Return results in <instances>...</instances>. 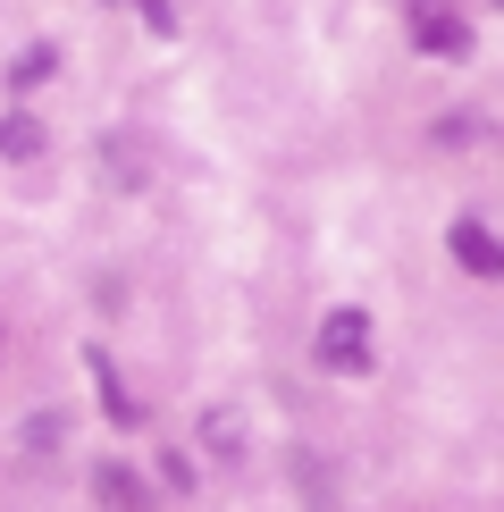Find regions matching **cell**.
Returning a JSON list of instances; mask_svg holds the SVG:
<instances>
[{"instance_id":"1","label":"cell","mask_w":504,"mask_h":512,"mask_svg":"<svg viewBox=\"0 0 504 512\" xmlns=\"http://www.w3.org/2000/svg\"><path fill=\"white\" fill-rule=\"evenodd\" d=\"M320 370H336V378H370V361H378V336H370V311H328L320 319Z\"/></svg>"},{"instance_id":"2","label":"cell","mask_w":504,"mask_h":512,"mask_svg":"<svg viewBox=\"0 0 504 512\" xmlns=\"http://www.w3.org/2000/svg\"><path fill=\"white\" fill-rule=\"evenodd\" d=\"M404 17H412V51H429V59H471V17H462L454 0H404Z\"/></svg>"},{"instance_id":"3","label":"cell","mask_w":504,"mask_h":512,"mask_svg":"<svg viewBox=\"0 0 504 512\" xmlns=\"http://www.w3.org/2000/svg\"><path fill=\"white\" fill-rule=\"evenodd\" d=\"M446 244H454V261L471 269V277H504V244L488 236V219H454Z\"/></svg>"},{"instance_id":"4","label":"cell","mask_w":504,"mask_h":512,"mask_svg":"<svg viewBox=\"0 0 504 512\" xmlns=\"http://www.w3.org/2000/svg\"><path fill=\"white\" fill-rule=\"evenodd\" d=\"M84 370H93V387H101V412H110L118 429H135V420H143V403L126 395V378H118V361L101 353V345H84Z\"/></svg>"},{"instance_id":"5","label":"cell","mask_w":504,"mask_h":512,"mask_svg":"<svg viewBox=\"0 0 504 512\" xmlns=\"http://www.w3.org/2000/svg\"><path fill=\"white\" fill-rule=\"evenodd\" d=\"M93 496H101V512H152V487L126 471V462H101V471H93Z\"/></svg>"},{"instance_id":"6","label":"cell","mask_w":504,"mask_h":512,"mask_svg":"<svg viewBox=\"0 0 504 512\" xmlns=\"http://www.w3.org/2000/svg\"><path fill=\"white\" fill-rule=\"evenodd\" d=\"M202 454L210 462H244V420L227 412V403H210V412H202Z\"/></svg>"},{"instance_id":"7","label":"cell","mask_w":504,"mask_h":512,"mask_svg":"<svg viewBox=\"0 0 504 512\" xmlns=\"http://www.w3.org/2000/svg\"><path fill=\"white\" fill-rule=\"evenodd\" d=\"M101 168H110L118 185H143V177H152V152H143V135H110V143H101Z\"/></svg>"},{"instance_id":"8","label":"cell","mask_w":504,"mask_h":512,"mask_svg":"<svg viewBox=\"0 0 504 512\" xmlns=\"http://www.w3.org/2000/svg\"><path fill=\"white\" fill-rule=\"evenodd\" d=\"M34 152H42V118L9 110V118H0V160H34Z\"/></svg>"},{"instance_id":"9","label":"cell","mask_w":504,"mask_h":512,"mask_svg":"<svg viewBox=\"0 0 504 512\" xmlns=\"http://www.w3.org/2000/svg\"><path fill=\"white\" fill-rule=\"evenodd\" d=\"M17 445H26L34 462H42V454H59V445H68V412H34L26 429H17Z\"/></svg>"},{"instance_id":"10","label":"cell","mask_w":504,"mask_h":512,"mask_svg":"<svg viewBox=\"0 0 504 512\" xmlns=\"http://www.w3.org/2000/svg\"><path fill=\"white\" fill-rule=\"evenodd\" d=\"M51 68H59V51H51V42H26V51L9 59V84H17V93H34V84L51 76Z\"/></svg>"},{"instance_id":"11","label":"cell","mask_w":504,"mask_h":512,"mask_svg":"<svg viewBox=\"0 0 504 512\" xmlns=\"http://www.w3.org/2000/svg\"><path fill=\"white\" fill-rule=\"evenodd\" d=\"M471 135H479V118H471V110H446V118L429 126V143H446V152H462Z\"/></svg>"},{"instance_id":"12","label":"cell","mask_w":504,"mask_h":512,"mask_svg":"<svg viewBox=\"0 0 504 512\" xmlns=\"http://www.w3.org/2000/svg\"><path fill=\"white\" fill-rule=\"evenodd\" d=\"M160 487H168V496H194V462H185V454H160Z\"/></svg>"},{"instance_id":"13","label":"cell","mask_w":504,"mask_h":512,"mask_svg":"<svg viewBox=\"0 0 504 512\" xmlns=\"http://www.w3.org/2000/svg\"><path fill=\"white\" fill-rule=\"evenodd\" d=\"M126 9H135L152 34H177V9H168V0H126Z\"/></svg>"}]
</instances>
